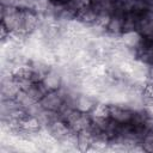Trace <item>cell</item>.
Instances as JSON below:
<instances>
[{"mask_svg": "<svg viewBox=\"0 0 153 153\" xmlns=\"http://www.w3.org/2000/svg\"><path fill=\"white\" fill-rule=\"evenodd\" d=\"M1 25L11 33H22V8L1 5Z\"/></svg>", "mask_w": 153, "mask_h": 153, "instance_id": "6da1fadb", "label": "cell"}, {"mask_svg": "<svg viewBox=\"0 0 153 153\" xmlns=\"http://www.w3.org/2000/svg\"><path fill=\"white\" fill-rule=\"evenodd\" d=\"M42 16L33 8H22V33L26 37L35 33L41 24H42Z\"/></svg>", "mask_w": 153, "mask_h": 153, "instance_id": "7a4b0ae2", "label": "cell"}, {"mask_svg": "<svg viewBox=\"0 0 153 153\" xmlns=\"http://www.w3.org/2000/svg\"><path fill=\"white\" fill-rule=\"evenodd\" d=\"M67 99V93L63 87L56 91H49L45 93V96L39 100V104L43 109L53 112H59L61 108L65 105Z\"/></svg>", "mask_w": 153, "mask_h": 153, "instance_id": "3957f363", "label": "cell"}, {"mask_svg": "<svg viewBox=\"0 0 153 153\" xmlns=\"http://www.w3.org/2000/svg\"><path fill=\"white\" fill-rule=\"evenodd\" d=\"M136 109L127 103H110V118L118 124L130 123L134 120Z\"/></svg>", "mask_w": 153, "mask_h": 153, "instance_id": "277c9868", "label": "cell"}, {"mask_svg": "<svg viewBox=\"0 0 153 153\" xmlns=\"http://www.w3.org/2000/svg\"><path fill=\"white\" fill-rule=\"evenodd\" d=\"M44 131H45L53 140H55L56 142L61 143V142H62L63 140H66V139L71 135V133L74 131V130L71 129V127L67 124L66 121H63L62 118L57 117V118L53 120V121L44 128Z\"/></svg>", "mask_w": 153, "mask_h": 153, "instance_id": "5b68a950", "label": "cell"}, {"mask_svg": "<svg viewBox=\"0 0 153 153\" xmlns=\"http://www.w3.org/2000/svg\"><path fill=\"white\" fill-rule=\"evenodd\" d=\"M42 84L47 88V91H56L63 86V69L61 65H54L48 73L43 76Z\"/></svg>", "mask_w": 153, "mask_h": 153, "instance_id": "8992f818", "label": "cell"}, {"mask_svg": "<svg viewBox=\"0 0 153 153\" xmlns=\"http://www.w3.org/2000/svg\"><path fill=\"white\" fill-rule=\"evenodd\" d=\"M98 102H99V98L97 96H93L85 91H80L75 94L73 99V106L75 110L82 114H91Z\"/></svg>", "mask_w": 153, "mask_h": 153, "instance_id": "52a82bcc", "label": "cell"}, {"mask_svg": "<svg viewBox=\"0 0 153 153\" xmlns=\"http://www.w3.org/2000/svg\"><path fill=\"white\" fill-rule=\"evenodd\" d=\"M136 59L141 60L148 66L153 65V38L143 37L140 47L136 49Z\"/></svg>", "mask_w": 153, "mask_h": 153, "instance_id": "ba28073f", "label": "cell"}, {"mask_svg": "<svg viewBox=\"0 0 153 153\" xmlns=\"http://www.w3.org/2000/svg\"><path fill=\"white\" fill-rule=\"evenodd\" d=\"M75 19L78 22H80L81 24H84L85 26H92L97 23L98 20V13L96 11V8L93 7L92 4L87 5V6H84L81 7L76 14H75Z\"/></svg>", "mask_w": 153, "mask_h": 153, "instance_id": "9c48e42d", "label": "cell"}, {"mask_svg": "<svg viewBox=\"0 0 153 153\" xmlns=\"http://www.w3.org/2000/svg\"><path fill=\"white\" fill-rule=\"evenodd\" d=\"M123 32H124V17L111 16L105 26V36L111 38H120V36Z\"/></svg>", "mask_w": 153, "mask_h": 153, "instance_id": "30bf717a", "label": "cell"}, {"mask_svg": "<svg viewBox=\"0 0 153 153\" xmlns=\"http://www.w3.org/2000/svg\"><path fill=\"white\" fill-rule=\"evenodd\" d=\"M142 38H143L142 35L137 30H128V31H124L118 39L121 41L122 44L136 51V49L140 47L142 42Z\"/></svg>", "mask_w": 153, "mask_h": 153, "instance_id": "8fae6325", "label": "cell"}, {"mask_svg": "<svg viewBox=\"0 0 153 153\" xmlns=\"http://www.w3.org/2000/svg\"><path fill=\"white\" fill-rule=\"evenodd\" d=\"M27 92V94L37 103H39V100L45 96V93L48 92L47 88L44 87V85L42 84V81H35L31 82L29 86H26L25 88H23Z\"/></svg>", "mask_w": 153, "mask_h": 153, "instance_id": "7c38bea8", "label": "cell"}, {"mask_svg": "<svg viewBox=\"0 0 153 153\" xmlns=\"http://www.w3.org/2000/svg\"><path fill=\"white\" fill-rule=\"evenodd\" d=\"M142 97H143V102L146 103L147 100H152L153 99V82L146 81L142 88Z\"/></svg>", "mask_w": 153, "mask_h": 153, "instance_id": "4fadbf2b", "label": "cell"}, {"mask_svg": "<svg viewBox=\"0 0 153 153\" xmlns=\"http://www.w3.org/2000/svg\"><path fill=\"white\" fill-rule=\"evenodd\" d=\"M143 110H145L147 117L153 120V99H152V100H147V102L145 103Z\"/></svg>", "mask_w": 153, "mask_h": 153, "instance_id": "5bb4252c", "label": "cell"}, {"mask_svg": "<svg viewBox=\"0 0 153 153\" xmlns=\"http://www.w3.org/2000/svg\"><path fill=\"white\" fill-rule=\"evenodd\" d=\"M51 5L56 6V7H63V6H67L72 0H49Z\"/></svg>", "mask_w": 153, "mask_h": 153, "instance_id": "9a60e30c", "label": "cell"}, {"mask_svg": "<svg viewBox=\"0 0 153 153\" xmlns=\"http://www.w3.org/2000/svg\"><path fill=\"white\" fill-rule=\"evenodd\" d=\"M146 81L153 82V65L148 66V71H147V75H146Z\"/></svg>", "mask_w": 153, "mask_h": 153, "instance_id": "2e32d148", "label": "cell"}, {"mask_svg": "<svg viewBox=\"0 0 153 153\" xmlns=\"http://www.w3.org/2000/svg\"><path fill=\"white\" fill-rule=\"evenodd\" d=\"M146 1H147V4L153 8V0H146Z\"/></svg>", "mask_w": 153, "mask_h": 153, "instance_id": "e0dca14e", "label": "cell"}, {"mask_svg": "<svg viewBox=\"0 0 153 153\" xmlns=\"http://www.w3.org/2000/svg\"><path fill=\"white\" fill-rule=\"evenodd\" d=\"M96 1H106V0H96Z\"/></svg>", "mask_w": 153, "mask_h": 153, "instance_id": "ac0fdd59", "label": "cell"}]
</instances>
